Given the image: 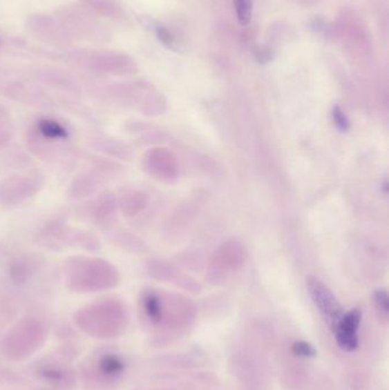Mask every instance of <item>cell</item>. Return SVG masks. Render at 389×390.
Wrapping results in <instances>:
<instances>
[{"label": "cell", "instance_id": "6da1fadb", "mask_svg": "<svg viewBox=\"0 0 389 390\" xmlns=\"http://www.w3.org/2000/svg\"><path fill=\"white\" fill-rule=\"evenodd\" d=\"M66 284L75 292H96L115 288L119 282L117 267L108 260L73 256L63 264Z\"/></svg>", "mask_w": 389, "mask_h": 390}, {"label": "cell", "instance_id": "7a4b0ae2", "mask_svg": "<svg viewBox=\"0 0 389 390\" xmlns=\"http://www.w3.org/2000/svg\"><path fill=\"white\" fill-rule=\"evenodd\" d=\"M38 242L53 249L71 246L87 251H97L101 248V243L95 234L88 231L71 228L62 218H55L48 222L39 231Z\"/></svg>", "mask_w": 389, "mask_h": 390}, {"label": "cell", "instance_id": "3957f363", "mask_svg": "<svg viewBox=\"0 0 389 390\" xmlns=\"http://www.w3.org/2000/svg\"><path fill=\"white\" fill-rule=\"evenodd\" d=\"M41 175H17L0 179V207L13 209L36 197L43 190Z\"/></svg>", "mask_w": 389, "mask_h": 390}, {"label": "cell", "instance_id": "277c9868", "mask_svg": "<svg viewBox=\"0 0 389 390\" xmlns=\"http://www.w3.org/2000/svg\"><path fill=\"white\" fill-rule=\"evenodd\" d=\"M307 288L315 306H316L324 320L331 328L337 324L343 316V309L332 292L324 286L323 283L314 277H310L307 281Z\"/></svg>", "mask_w": 389, "mask_h": 390}, {"label": "cell", "instance_id": "5b68a950", "mask_svg": "<svg viewBox=\"0 0 389 390\" xmlns=\"http://www.w3.org/2000/svg\"><path fill=\"white\" fill-rule=\"evenodd\" d=\"M118 202L115 194L105 191L86 208V216L95 226L106 230L117 220Z\"/></svg>", "mask_w": 389, "mask_h": 390}, {"label": "cell", "instance_id": "8992f818", "mask_svg": "<svg viewBox=\"0 0 389 390\" xmlns=\"http://www.w3.org/2000/svg\"><path fill=\"white\" fill-rule=\"evenodd\" d=\"M361 323V312L359 309H353L343 314L341 320L334 326L336 340L339 347L343 351H353L359 346L357 330Z\"/></svg>", "mask_w": 389, "mask_h": 390}, {"label": "cell", "instance_id": "52a82bcc", "mask_svg": "<svg viewBox=\"0 0 389 390\" xmlns=\"http://www.w3.org/2000/svg\"><path fill=\"white\" fill-rule=\"evenodd\" d=\"M101 171L96 169L95 171H89L85 174L80 175L73 179L70 184L68 195L73 200H82L85 197H91L96 193V191L101 186L103 178Z\"/></svg>", "mask_w": 389, "mask_h": 390}, {"label": "cell", "instance_id": "ba28073f", "mask_svg": "<svg viewBox=\"0 0 389 390\" xmlns=\"http://www.w3.org/2000/svg\"><path fill=\"white\" fill-rule=\"evenodd\" d=\"M33 131L40 139L48 143L66 141L69 138V131L64 125L52 118L39 119Z\"/></svg>", "mask_w": 389, "mask_h": 390}, {"label": "cell", "instance_id": "9c48e42d", "mask_svg": "<svg viewBox=\"0 0 389 390\" xmlns=\"http://www.w3.org/2000/svg\"><path fill=\"white\" fill-rule=\"evenodd\" d=\"M118 208L124 216L133 217L144 209L147 204L146 194L137 190H124L117 199Z\"/></svg>", "mask_w": 389, "mask_h": 390}, {"label": "cell", "instance_id": "30bf717a", "mask_svg": "<svg viewBox=\"0 0 389 390\" xmlns=\"http://www.w3.org/2000/svg\"><path fill=\"white\" fill-rule=\"evenodd\" d=\"M37 264L32 258L20 256L10 260L7 267V274L17 284H23L36 273Z\"/></svg>", "mask_w": 389, "mask_h": 390}, {"label": "cell", "instance_id": "8fae6325", "mask_svg": "<svg viewBox=\"0 0 389 390\" xmlns=\"http://www.w3.org/2000/svg\"><path fill=\"white\" fill-rule=\"evenodd\" d=\"M124 363L122 358L113 354H106L99 360L98 371L105 378H117L124 372Z\"/></svg>", "mask_w": 389, "mask_h": 390}, {"label": "cell", "instance_id": "7c38bea8", "mask_svg": "<svg viewBox=\"0 0 389 390\" xmlns=\"http://www.w3.org/2000/svg\"><path fill=\"white\" fill-rule=\"evenodd\" d=\"M143 307L145 314L151 322L159 323L162 318V304L160 297L153 291H149L143 297Z\"/></svg>", "mask_w": 389, "mask_h": 390}, {"label": "cell", "instance_id": "4fadbf2b", "mask_svg": "<svg viewBox=\"0 0 389 390\" xmlns=\"http://www.w3.org/2000/svg\"><path fill=\"white\" fill-rule=\"evenodd\" d=\"M14 124L10 112L0 105V148H3L13 138Z\"/></svg>", "mask_w": 389, "mask_h": 390}, {"label": "cell", "instance_id": "5bb4252c", "mask_svg": "<svg viewBox=\"0 0 389 390\" xmlns=\"http://www.w3.org/2000/svg\"><path fill=\"white\" fill-rule=\"evenodd\" d=\"M97 143L101 151L108 153V155L118 157H128V148L122 143L113 141L111 138H99L97 139Z\"/></svg>", "mask_w": 389, "mask_h": 390}, {"label": "cell", "instance_id": "9a60e30c", "mask_svg": "<svg viewBox=\"0 0 389 390\" xmlns=\"http://www.w3.org/2000/svg\"><path fill=\"white\" fill-rule=\"evenodd\" d=\"M236 17L241 26H247L252 20V0H233Z\"/></svg>", "mask_w": 389, "mask_h": 390}, {"label": "cell", "instance_id": "2e32d148", "mask_svg": "<svg viewBox=\"0 0 389 390\" xmlns=\"http://www.w3.org/2000/svg\"><path fill=\"white\" fill-rule=\"evenodd\" d=\"M113 242L118 246H122L124 249L136 250L140 251L142 248H144V244L141 242V240L136 239L135 236L128 233H119L113 237Z\"/></svg>", "mask_w": 389, "mask_h": 390}, {"label": "cell", "instance_id": "e0dca14e", "mask_svg": "<svg viewBox=\"0 0 389 390\" xmlns=\"http://www.w3.org/2000/svg\"><path fill=\"white\" fill-rule=\"evenodd\" d=\"M292 353L299 358H314L316 355L315 348L306 341H296L292 344Z\"/></svg>", "mask_w": 389, "mask_h": 390}, {"label": "cell", "instance_id": "ac0fdd59", "mask_svg": "<svg viewBox=\"0 0 389 390\" xmlns=\"http://www.w3.org/2000/svg\"><path fill=\"white\" fill-rule=\"evenodd\" d=\"M374 304H376V307L378 311H379L380 314H383V316L388 315L389 312V300L388 295L385 290H378V291L374 293Z\"/></svg>", "mask_w": 389, "mask_h": 390}, {"label": "cell", "instance_id": "d6986e66", "mask_svg": "<svg viewBox=\"0 0 389 390\" xmlns=\"http://www.w3.org/2000/svg\"><path fill=\"white\" fill-rule=\"evenodd\" d=\"M157 37L158 39L160 40V43L164 45V46L168 47V48H171L173 50L175 48V37L173 36V33L169 31V30L166 29L164 26H159L157 29Z\"/></svg>", "mask_w": 389, "mask_h": 390}, {"label": "cell", "instance_id": "ffe728a7", "mask_svg": "<svg viewBox=\"0 0 389 390\" xmlns=\"http://www.w3.org/2000/svg\"><path fill=\"white\" fill-rule=\"evenodd\" d=\"M40 376L43 377L44 380L48 381L49 384H59L63 380L62 371L53 367L40 371Z\"/></svg>", "mask_w": 389, "mask_h": 390}, {"label": "cell", "instance_id": "44dd1931", "mask_svg": "<svg viewBox=\"0 0 389 390\" xmlns=\"http://www.w3.org/2000/svg\"><path fill=\"white\" fill-rule=\"evenodd\" d=\"M334 121L336 125H337L338 128L341 129V130H347L348 127H350V122L347 120L346 115H343V112L341 111L339 106H336L334 108Z\"/></svg>", "mask_w": 389, "mask_h": 390}]
</instances>
